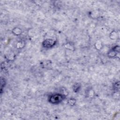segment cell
Returning <instances> with one entry per match:
<instances>
[{"instance_id": "cell-1", "label": "cell", "mask_w": 120, "mask_h": 120, "mask_svg": "<svg viewBox=\"0 0 120 120\" xmlns=\"http://www.w3.org/2000/svg\"><path fill=\"white\" fill-rule=\"evenodd\" d=\"M64 96L62 94H55L50 97L49 101L53 104H56L61 102L64 99Z\"/></svg>"}, {"instance_id": "cell-2", "label": "cell", "mask_w": 120, "mask_h": 120, "mask_svg": "<svg viewBox=\"0 0 120 120\" xmlns=\"http://www.w3.org/2000/svg\"><path fill=\"white\" fill-rule=\"evenodd\" d=\"M56 41L52 39H46L44 41L43 45L45 48H50L55 45Z\"/></svg>"}, {"instance_id": "cell-3", "label": "cell", "mask_w": 120, "mask_h": 120, "mask_svg": "<svg viewBox=\"0 0 120 120\" xmlns=\"http://www.w3.org/2000/svg\"><path fill=\"white\" fill-rule=\"evenodd\" d=\"M80 86L79 85V84L78 83H75L74 84V85L73 86V89H74V90L75 91H76L77 90H79V88H80Z\"/></svg>"}]
</instances>
